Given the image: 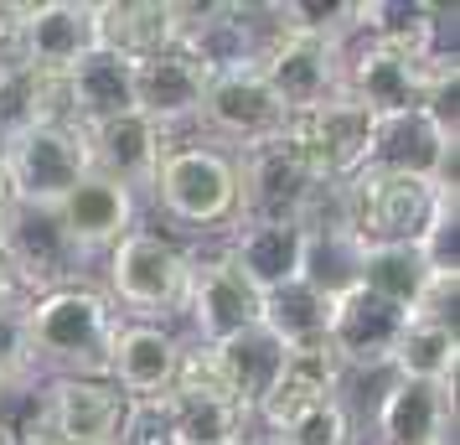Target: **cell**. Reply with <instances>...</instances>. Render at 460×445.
Listing matches in <instances>:
<instances>
[{"label":"cell","mask_w":460,"mask_h":445,"mask_svg":"<svg viewBox=\"0 0 460 445\" xmlns=\"http://www.w3.org/2000/svg\"><path fill=\"white\" fill-rule=\"evenodd\" d=\"M383 445H456V388L398 378L377 404Z\"/></svg>","instance_id":"obj_19"},{"label":"cell","mask_w":460,"mask_h":445,"mask_svg":"<svg viewBox=\"0 0 460 445\" xmlns=\"http://www.w3.org/2000/svg\"><path fill=\"white\" fill-rule=\"evenodd\" d=\"M58 223L67 228V238H73L84 254L88 249H114V244L135 228V191L114 187V182H104V176L88 171L84 182L58 202Z\"/></svg>","instance_id":"obj_24"},{"label":"cell","mask_w":460,"mask_h":445,"mask_svg":"<svg viewBox=\"0 0 460 445\" xmlns=\"http://www.w3.org/2000/svg\"><path fill=\"white\" fill-rule=\"evenodd\" d=\"M0 254L11 264L16 285L37 290V296L78 285V270H84V249L58 223V208H26V202H16L5 212V223H0Z\"/></svg>","instance_id":"obj_8"},{"label":"cell","mask_w":460,"mask_h":445,"mask_svg":"<svg viewBox=\"0 0 460 445\" xmlns=\"http://www.w3.org/2000/svg\"><path fill=\"white\" fill-rule=\"evenodd\" d=\"M171 399V424H176V445H223V441H243V414L228 399Z\"/></svg>","instance_id":"obj_31"},{"label":"cell","mask_w":460,"mask_h":445,"mask_svg":"<svg viewBox=\"0 0 460 445\" xmlns=\"http://www.w3.org/2000/svg\"><path fill=\"white\" fill-rule=\"evenodd\" d=\"M290 150L311 166L321 187H341L357 171H367V150H373V114L357 109L352 99H332V104L295 114L285 125Z\"/></svg>","instance_id":"obj_7"},{"label":"cell","mask_w":460,"mask_h":445,"mask_svg":"<svg viewBox=\"0 0 460 445\" xmlns=\"http://www.w3.org/2000/svg\"><path fill=\"white\" fill-rule=\"evenodd\" d=\"M208 73L181 58L176 47L171 52H155L146 63H135V114H146L150 125L166 135L171 125H187L202 114V99H208Z\"/></svg>","instance_id":"obj_18"},{"label":"cell","mask_w":460,"mask_h":445,"mask_svg":"<svg viewBox=\"0 0 460 445\" xmlns=\"http://www.w3.org/2000/svg\"><path fill=\"white\" fill-rule=\"evenodd\" d=\"M341 99H352L357 109H367L373 120L403 114V109L424 104V88H419V63L403 58L394 47L352 37L341 47Z\"/></svg>","instance_id":"obj_11"},{"label":"cell","mask_w":460,"mask_h":445,"mask_svg":"<svg viewBox=\"0 0 460 445\" xmlns=\"http://www.w3.org/2000/svg\"><path fill=\"white\" fill-rule=\"evenodd\" d=\"M336 378H341V368H336V358L326 347L285 352V368H279L274 388L264 394V404L253 409V420H264V430L274 441H285L305 414H315L321 404L336 399Z\"/></svg>","instance_id":"obj_17"},{"label":"cell","mask_w":460,"mask_h":445,"mask_svg":"<svg viewBox=\"0 0 460 445\" xmlns=\"http://www.w3.org/2000/svg\"><path fill=\"white\" fill-rule=\"evenodd\" d=\"M270 93L285 104V114H311V109L341 99V52L321 37H300V31H279V42L259 58L253 67Z\"/></svg>","instance_id":"obj_9"},{"label":"cell","mask_w":460,"mask_h":445,"mask_svg":"<svg viewBox=\"0 0 460 445\" xmlns=\"http://www.w3.org/2000/svg\"><path fill=\"white\" fill-rule=\"evenodd\" d=\"M84 150H88V171L104 176L114 187H155V171L166 156V135L150 125L146 114H114L99 125H84Z\"/></svg>","instance_id":"obj_14"},{"label":"cell","mask_w":460,"mask_h":445,"mask_svg":"<svg viewBox=\"0 0 460 445\" xmlns=\"http://www.w3.org/2000/svg\"><path fill=\"white\" fill-rule=\"evenodd\" d=\"M67 88H73L78 125H99V120L129 114L135 109V63L109 52V47H93V52H84L67 67Z\"/></svg>","instance_id":"obj_26"},{"label":"cell","mask_w":460,"mask_h":445,"mask_svg":"<svg viewBox=\"0 0 460 445\" xmlns=\"http://www.w3.org/2000/svg\"><path fill=\"white\" fill-rule=\"evenodd\" d=\"M456 362H460L456 326H439V321H409L388 368H394L398 378H409V383H439V388H456Z\"/></svg>","instance_id":"obj_29"},{"label":"cell","mask_w":460,"mask_h":445,"mask_svg":"<svg viewBox=\"0 0 460 445\" xmlns=\"http://www.w3.org/2000/svg\"><path fill=\"white\" fill-rule=\"evenodd\" d=\"M181 311L191 316L202 347H223L228 337L259 326V290L243 285V275L228 259H197V264H187Z\"/></svg>","instance_id":"obj_12"},{"label":"cell","mask_w":460,"mask_h":445,"mask_svg":"<svg viewBox=\"0 0 460 445\" xmlns=\"http://www.w3.org/2000/svg\"><path fill=\"white\" fill-rule=\"evenodd\" d=\"M223 259L243 275L249 290L270 296L279 285L300 280V264H305V223H259V218H243V228L233 234Z\"/></svg>","instance_id":"obj_20"},{"label":"cell","mask_w":460,"mask_h":445,"mask_svg":"<svg viewBox=\"0 0 460 445\" xmlns=\"http://www.w3.org/2000/svg\"><path fill=\"white\" fill-rule=\"evenodd\" d=\"M197 120H208V129L238 140L243 150L264 146V140H279L285 125H290L285 104L270 93V84H264L259 73H228V78H212Z\"/></svg>","instance_id":"obj_16"},{"label":"cell","mask_w":460,"mask_h":445,"mask_svg":"<svg viewBox=\"0 0 460 445\" xmlns=\"http://www.w3.org/2000/svg\"><path fill=\"white\" fill-rule=\"evenodd\" d=\"M93 5L88 0H42L26 11L11 58L31 73H67L84 52H93Z\"/></svg>","instance_id":"obj_15"},{"label":"cell","mask_w":460,"mask_h":445,"mask_svg":"<svg viewBox=\"0 0 460 445\" xmlns=\"http://www.w3.org/2000/svg\"><path fill=\"white\" fill-rule=\"evenodd\" d=\"M373 171H398V176H419V182H439L456 187V140L439 135V125L424 109H403L388 120H373V150H367Z\"/></svg>","instance_id":"obj_13"},{"label":"cell","mask_w":460,"mask_h":445,"mask_svg":"<svg viewBox=\"0 0 460 445\" xmlns=\"http://www.w3.org/2000/svg\"><path fill=\"white\" fill-rule=\"evenodd\" d=\"M264 445H285V441H264Z\"/></svg>","instance_id":"obj_39"},{"label":"cell","mask_w":460,"mask_h":445,"mask_svg":"<svg viewBox=\"0 0 460 445\" xmlns=\"http://www.w3.org/2000/svg\"><path fill=\"white\" fill-rule=\"evenodd\" d=\"M114 445H176V424H171V399H125Z\"/></svg>","instance_id":"obj_32"},{"label":"cell","mask_w":460,"mask_h":445,"mask_svg":"<svg viewBox=\"0 0 460 445\" xmlns=\"http://www.w3.org/2000/svg\"><path fill=\"white\" fill-rule=\"evenodd\" d=\"M93 42L129 63L171 52L176 47V5L171 0H104V5H93Z\"/></svg>","instance_id":"obj_23"},{"label":"cell","mask_w":460,"mask_h":445,"mask_svg":"<svg viewBox=\"0 0 460 445\" xmlns=\"http://www.w3.org/2000/svg\"><path fill=\"white\" fill-rule=\"evenodd\" d=\"M31 332H26V306L5 300L0 306V388L5 383H22L31 373Z\"/></svg>","instance_id":"obj_33"},{"label":"cell","mask_w":460,"mask_h":445,"mask_svg":"<svg viewBox=\"0 0 460 445\" xmlns=\"http://www.w3.org/2000/svg\"><path fill=\"white\" fill-rule=\"evenodd\" d=\"M58 445H63V441H58Z\"/></svg>","instance_id":"obj_40"},{"label":"cell","mask_w":460,"mask_h":445,"mask_svg":"<svg viewBox=\"0 0 460 445\" xmlns=\"http://www.w3.org/2000/svg\"><path fill=\"white\" fill-rule=\"evenodd\" d=\"M187 264L191 259L171 238L150 234V228H129L109 249V290L129 316H171V311H181Z\"/></svg>","instance_id":"obj_4"},{"label":"cell","mask_w":460,"mask_h":445,"mask_svg":"<svg viewBox=\"0 0 460 445\" xmlns=\"http://www.w3.org/2000/svg\"><path fill=\"white\" fill-rule=\"evenodd\" d=\"M409 326V311L388 306L373 290H341L332 296V316H326V352L336 368H388L398 352V337Z\"/></svg>","instance_id":"obj_10"},{"label":"cell","mask_w":460,"mask_h":445,"mask_svg":"<svg viewBox=\"0 0 460 445\" xmlns=\"http://www.w3.org/2000/svg\"><path fill=\"white\" fill-rule=\"evenodd\" d=\"M0 166L11 182V197L26 208H58L67 191L88 176L84 125H31L11 140H0Z\"/></svg>","instance_id":"obj_3"},{"label":"cell","mask_w":460,"mask_h":445,"mask_svg":"<svg viewBox=\"0 0 460 445\" xmlns=\"http://www.w3.org/2000/svg\"><path fill=\"white\" fill-rule=\"evenodd\" d=\"M176 362H181V342L171 337L166 326L129 321V326H119V337H114L109 378L119 388V399H155V394H171Z\"/></svg>","instance_id":"obj_22"},{"label":"cell","mask_w":460,"mask_h":445,"mask_svg":"<svg viewBox=\"0 0 460 445\" xmlns=\"http://www.w3.org/2000/svg\"><path fill=\"white\" fill-rule=\"evenodd\" d=\"M16 290H22V285H16L11 264H5V254H0V306H5V300H16Z\"/></svg>","instance_id":"obj_36"},{"label":"cell","mask_w":460,"mask_h":445,"mask_svg":"<svg viewBox=\"0 0 460 445\" xmlns=\"http://www.w3.org/2000/svg\"><path fill=\"white\" fill-rule=\"evenodd\" d=\"M429 280H435V270L419 244H362V254H357V285L383 296L398 311H409V316L424 300Z\"/></svg>","instance_id":"obj_27"},{"label":"cell","mask_w":460,"mask_h":445,"mask_svg":"<svg viewBox=\"0 0 460 445\" xmlns=\"http://www.w3.org/2000/svg\"><path fill=\"white\" fill-rule=\"evenodd\" d=\"M11 208H16V197H11V182H5V166H0V223H5Z\"/></svg>","instance_id":"obj_37"},{"label":"cell","mask_w":460,"mask_h":445,"mask_svg":"<svg viewBox=\"0 0 460 445\" xmlns=\"http://www.w3.org/2000/svg\"><path fill=\"white\" fill-rule=\"evenodd\" d=\"M26 11H31V5H22V0H0V47L16 42V31H22Z\"/></svg>","instance_id":"obj_35"},{"label":"cell","mask_w":460,"mask_h":445,"mask_svg":"<svg viewBox=\"0 0 460 445\" xmlns=\"http://www.w3.org/2000/svg\"><path fill=\"white\" fill-rule=\"evenodd\" d=\"M155 197L171 218H181L191 228H212L238 212V171L212 146H176L161 156Z\"/></svg>","instance_id":"obj_6"},{"label":"cell","mask_w":460,"mask_h":445,"mask_svg":"<svg viewBox=\"0 0 460 445\" xmlns=\"http://www.w3.org/2000/svg\"><path fill=\"white\" fill-rule=\"evenodd\" d=\"M26 332H31V358L52 362L63 378H109L119 311L88 285H63L26 306Z\"/></svg>","instance_id":"obj_1"},{"label":"cell","mask_w":460,"mask_h":445,"mask_svg":"<svg viewBox=\"0 0 460 445\" xmlns=\"http://www.w3.org/2000/svg\"><path fill=\"white\" fill-rule=\"evenodd\" d=\"M326 316L332 300L305 280H290L270 296H259V326L270 332L285 352H305V347H326Z\"/></svg>","instance_id":"obj_28"},{"label":"cell","mask_w":460,"mask_h":445,"mask_svg":"<svg viewBox=\"0 0 460 445\" xmlns=\"http://www.w3.org/2000/svg\"><path fill=\"white\" fill-rule=\"evenodd\" d=\"M357 254H362V244H357L347 228H305V264H300V280L315 285L321 296L332 300V296H341V290L357 285Z\"/></svg>","instance_id":"obj_30"},{"label":"cell","mask_w":460,"mask_h":445,"mask_svg":"<svg viewBox=\"0 0 460 445\" xmlns=\"http://www.w3.org/2000/svg\"><path fill=\"white\" fill-rule=\"evenodd\" d=\"M285 445H352V420H347L341 399L321 404L315 414H305V420L285 435Z\"/></svg>","instance_id":"obj_34"},{"label":"cell","mask_w":460,"mask_h":445,"mask_svg":"<svg viewBox=\"0 0 460 445\" xmlns=\"http://www.w3.org/2000/svg\"><path fill=\"white\" fill-rule=\"evenodd\" d=\"M212 362H217V373H223V388H228L233 409H238L243 420H253V409L264 404V394L274 388L279 368H285V347H279L264 326H249V332L228 337L223 347H212Z\"/></svg>","instance_id":"obj_25"},{"label":"cell","mask_w":460,"mask_h":445,"mask_svg":"<svg viewBox=\"0 0 460 445\" xmlns=\"http://www.w3.org/2000/svg\"><path fill=\"white\" fill-rule=\"evenodd\" d=\"M223 445H243V441H223Z\"/></svg>","instance_id":"obj_38"},{"label":"cell","mask_w":460,"mask_h":445,"mask_svg":"<svg viewBox=\"0 0 460 445\" xmlns=\"http://www.w3.org/2000/svg\"><path fill=\"white\" fill-rule=\"evenodd\" d=\"M233 171H238V212L259 223H305L321 197V182L290 150L285 135L249 146L243 161H233Z\"/></svg>","instance_id":"obj_5"},{"label":"cell","mask_w":460,"mask_h":445,"mask_svg":"<svg viewBox=\"0 0 460 445\" xmlns=\"http://www.w3.org/2000/svg\"><path fill=\"white\" fill-rule=\"evenodd\" d=\"M47 424L63 445H114L125 399L104 378H58L47 388Z\"/></svg>","instance_id":"obj_21"},{"label":"cell","mask_w":460,"mask_h":445,"mask_svg":"<svg viewBox=\"0 0 460 445\" xmlns=\"http://www.w3.org/2000/svg\"><path fill=\"white\" fill-rule=\"evenodd\" d=\"M341 228L357 244H419L429 234L445 202H456V187L398 176V171H357L341 182Z\"/></svg>","instance_id":"obj_2"}]
</instances>
